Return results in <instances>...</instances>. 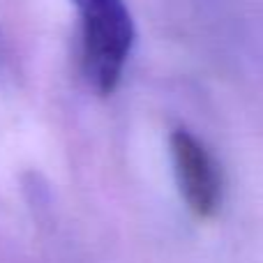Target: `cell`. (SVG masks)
Returning <instances> with one entry per match:
<instances>
[{
  "label": "cell",
  "instance_id": "6da1fadb",
  "mask_svg": "<svg viewBox=\"0 0 263 263\" xmlns=\"http://www.w3.org/2000/svg\"><path fill=\"white\" fill-rule=\"evenodd\" d=\"M83 63L100 95L116 90L134 44V21L125 0H81Z\"/></svg>",
  "mask_w": 263,
  "mask_h": 263
},
{
  "label": "cell",
  "instance_id": "7a4b0ae2",
  "mask_svg": "<svg viewBox=\"0 0 263 263\" xmlns=\"http://www.w3.org/2000/svg\"><path fill=\"white\" fill-rule=\"evenodd\" d=\"M171 159L180 194L199 219H210L222 205V171L210 150L187 129L171 134Z\"/></svg>",
  "mask_w": 263,
  "mask_h": 263
},
{
  "label": "cell",
  "instance_id": "3957f363",
  "mask_svg": "<svg viewBox=\"0 0 263 263\" xmlns=\"http://www.w3.org/2000/svg\"><path fill=\"white\" fill-rule=\"evenodd\" d=\"M5 58H7V53H5V42H3V32H0V69L5 67Z\"/></svg>",
  "mask_w": 263,
  "mask_h": 263
},
{
  "label": "cell",
  "instance_id": "277c9868",
  "mask_svg": "<svg viewBox=\"0 0 263 263\" xmlns=\"http://www.w3.org/2000/svg\"><path fill=\"white\" fill-rule=\"evenodd\" d=\"M79 3H81V0H79Z\"/></svg>",
  "mask_w": 263,
  "mask_h": 263
}]
</instances>
